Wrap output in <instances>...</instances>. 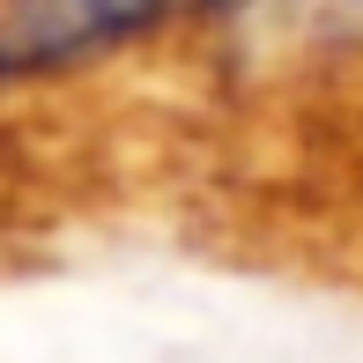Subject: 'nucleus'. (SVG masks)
Wrapping results in <instances>:
<instances>
[{
    "label": "nucleus",
    "instance_id": "nucleus-2",
    "mask_svg": "<svg viewBox=\"0 0 363 363\" xmlns=\"http://www.w3.org/2000/svg\"><path fill=\"white\" fill-rule=\"evenodd\" d=\"M186 8H201V15H238V8H259V0H186Z\"/></svg>",
    "mask_w": 363,
    "mask_h": 363
},
{
    "label": "nucleus",
    "instance_id": "nucleus-1",
    "mask_svg": "<svg viewBox=\"0 0 363 363\" xmlns=\"http://www.w3.org/2000/svg\"><path fill=\"white\" fill-rule=\"evenodd\" d=\"M163 15H186V0H23L0 15V82L96 60L111 45L156 30Z\"/></svg>",
    "mask_w": 363,
    "mask_h": 363
}]
</instances>
